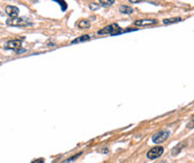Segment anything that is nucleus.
Returning <instances> with one entry per match:
<instances>
[{"label": "nucleus", "mask_w": 194, "mask_h": 163, "mask_svg": "<svg viewBox=\"0 0 194 163\" xmlns=\"http://www.w3.org/2000/svg\"><path fill=\"white\" fill-rule=\"evenodd\" d=\"M8 26H17V27H27V26H32V22L26 18V17H17V18H11L6 22Z\"/></svg>", "instance_id": "f257e3e1"}, {"label": "nucleus", "mask_w": 194, "mask_h": 163, "mask_svg": "<svg viewBox=\"0 0 194 163\" xmlns=\"http://www.w3.org/2000/svg\"><path fill=\"white\" fill-rule=\"evenodd\" d=\"M124 33V30L121 29V27L118 26V25H116V24H112V25H109V26H106L105 28L101 29V30H98V35H118V34H123Z\"/></svg>", "instance_id": "f03ea898"}, {"label": "nucleus", "mask_w": 194, "mask_h": 163, "mask_svg": "<svg viewBox=\"0 0 194 163\" xmlns=\"http://www.w3.org/2000/svg\"><path fill=\"white\" fill-rule=\"evenodd\" d=\"M170 136V132L167 131V130H162V131H159L157 132L156 134L153 135V137H152V141L154 142V143H162V142H164Z\"/></svg>", "instance_id": "7ed1b4c3"}, {"label": "nucleus", "mask_w": 194, "mask_h": 163, "mask_svg": "<svg viewBox=\"0 0 194 163\" xmlns=\"http://www.w3.org/2000/svg\"><path fill=\"white\" fill-rule=\"evenodd\" d=\"M162 154H163V148L162 146H155V148H152L147 152V157L151 159V160H154V159L159 157Z\"/></svg>", "instance_id": "20e7f679"}, {"label": "nucleus", "mask_w": 194, "mask_h": 163, "mask_svg": "<svg viewBox=\"0 0 194 163\" xmlns=\"http://www.w3.org/2000/svg\"><path fill=\"white\" fill-rule=\"evenodd\" d=\"M6 48L8 49H14V50H18V48L21 47V39H14V40H9L6 46Z\"/></svg>", "instance_id": "39448f33"}, {"label": "nucleus", "mask_w": 194, "mask_h": 163, "mask_svg": "<svg viewBox=\"0 0 194 163\" xmlns=\"http://www.w3.org/2000/svg\"><path fill=\"white\" fill-rule=\"evenodd\" d=\"M6 12L10 18H17L19 15V9L14 6H7L6 7Z\"/></svg>", "instance_id": "423d86ee"}, {"label": "nucleus", "mask_w": 194, "mask_h": 163, "mask_svg": "<svg viewBox=\"0 0 194 163\" xmlns=\"http://www.w3.org/2000/svg\"><path fill=\"white\" fill-rule=\"evenodd\" d=\"M155 19H139V20H135L134 25L135 26H150V25H154L156 24Z\"/></svg>", "instance_id": "0eeeda50"}, {"label": "nucleus", "mask_w": 194, "mask_h": 163, "mask_svg": "<svg viewBox=\"0 0 194 163\" xmlns=\"http://www.w3.org/2000/svg\"><path fill=\"white\" fill-rule=\"evenodd\" d=\"M119 11L122 12V14H133V11H134V9L132 7H128V6H121L119 7Z\"/></svg>", "instance_id": "6e6552de"}, {"label": "nucleus", "mask_w": 194, "mask_h": 163, "mask_svg": "<svg viewBox=\"0 0 194 163\" xmlns=\"http://www.w3.org/2000/svg\"><path fill=\"white\" fill-rule=\"evenodd\" d=\"M89 26H90V24H89V22H88L87 19H83V20H80V22H78V27L81 29L89 28Z\"/></svg>", "instance_id": "1a4fd4ad"}, {"label": "nucleus", "mask_w": 194, "mask_h": 163, "mask_svg": "<svg viewBox=\"0 0 194 163\" xmlns=\"http://www.w3.org/2000/svg\"><path fill=\"white\" fill-rule=\"evenodd\" d=\"M90 39V36L88 35H84L81 36V37H79V38H76L75 40H72V44H77V43H81V42H86V40H89Z\"/></svg>", "instance_id": "9d476101"}, {"label": "nucleus", "mask_w": 194, "mask_h": 163, "mask_svg": "<svg viewBox=\"0 0 194 163\" xmlns=\"http://www.w3.org/2000/svg\"><path fill=\"white\" fill-rule=\"evenodd\" d=\"M182 19L181 18H170V19H164L163 22L165 25H171V24H175V22H180Z\"/></svg>", "instance_id": "9b49d317"}, {"label": "nucleus", "mask_w": 194, "mask_h": 163, "mask_svg": "<svg viewBox=\"0 0 194 163\" xmlns=\"http://www.w3.org/2000/svg\"><path fill=\"white\" fill-rule=\"evenodd\" d=\"M115 0H99V3H101L103 7H109L114 3Z\"/></svg>", "instance_id": "f8f14e48"}, {"label": "nucleus", "mask_w": 194, "mask_h": 163, "mask_svg": "<svg viewBox=\"0 0 194 163\" xmlns=\"http://www.w3.org/2000/svg\"><path fill=\"white\" fill-rule=\"evenodd\" d=\"M52 1H55V2L59 3V5H60V7H61V10H63V11H65V10L67 9V3L65 2L64 0H52Z\"/></svg>", "instance_id": "ddd939ff"}, {"label": "nucleus", "mask_w": 194, "mask_h": 163, "mask_svg": "<svg viewBox=\"0 0 194 163\" xmlns=\"http://www.w3.org/2000/svg\"><path fill=\"white\" fill-rule=\"evenodd\" d=\"M187 128H194V116H192V119H191V120H190V122L187 123Z\"/></svg>", "instance_id": "4468645a"}, {"label": "nucleus", "mask_w": 194, "mask_h": 163, "mask_svg": "<svg viewBox=\"0 0 194 163\" xmlns=\"http://www.w3.org/2000/svg\"><path fill=\"white\" fill-rule=\"evenodd\" d=\"M181 148H182V146H180V148H177V146H176V148H174V149H173V151H172L173 155H176V154H177V153H179V152L181 151Z\"/></svg>", "instance_id": "2eb2a0df"}, {"label": "nucleus", "mask_w": 194, "mask_h": 163, "mask_svg": "<svg viewBox=\"0 0 194 163\" xmlns=\"http://www.w3.org/2000/svg\"><path fill=\"white\" fill-rule=\"evenodd\" d=\"M89 8H90L92 10H97V9L99 8V6H98L97 3H90V5H89Z\"/></svg>", "instance_id": "dca6fc26"}, {"label": "nucleus", "mask_w": 194, "mask_h": 163, "mask_svg": "<svg viewBox=\"0 0 194 163\" xmlns=\"http://www.w3.org/2000/svg\"><path fill=\"white\" fill-rule=\"evenodd\" d=\"M144 0H129V2H132V3H138V2H142Z\"/></svg>", "instance_id": "f3484780"}, {"label": "nucleus", "mask_w": 194, "mask_h": 163, "mask_svg": "<svg viewBox=\"0 0 194 163\" xmlns=\"http://www.w3.org/2000/svg\"><path fill=\"white\" fill-rule=\"evenodd\" d=\"M32 163H43V160H41V159L40 160H36V161H34Z\"/></svg>", "instance_id": "a211bd4d"}]
</instances>
